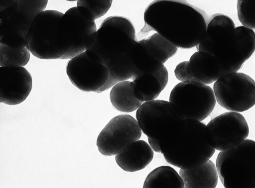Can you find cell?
<instances>
[{"label":"cell","mask_w":255,"mask_h":188,"mask_svg":"<svg viewBox=\"0 0 255 188\" xmlns=\"http://www.w3.org/2000/svg\"><path fill=\"white\" fill-rule=\"evenodd\" d=\"M189 62L192 81L209 85L221 76L220 62L210 52L198 51L191 55Z\"/></svg>","instance_id":"e0dca14e"},{"label":"cell","mask_w":255,"mask_h":188,"mask_svg":"<svg viewBox=\"0 0 255 188\" xmlns=\"http://www.w3.org/2000/svg\"><path fill=\"white\" fill-rule=\"evenodd\" d=\"M66 72L72 84L86 92H103L110 78L108 67L101 61L90 58L85 51L70 59Z\"/></svg>","instance_id":"8fae6325"},{"label":"cell","mask_w":255,"mask_h":188,"mask_svg":"<svg viewBox=\"0 0 255 188\" xmlns=\"http://www.w3.org/2000/svg\"><path fill=\"white\" fill-rule=\"evenodd\" d=\"M30 59L26 47L14 48L0 43V67H24Z\"/></svg>","instance_id":"7402d4cb"},{"label":"cell","mask_w":255,"mask_h":188,"mask_svg":"<svg viewBox=\"0 0 255 188\" xmlns=\"http://www.w3.org/2000/svg\"><path fill=\"white\" fill-rule=\"evenodd\" d=\"M213 91L217 102L230 111L243 112L255 105V81L246 74L236 72L220 77Z\"/></svg>","instance_id":"9c48e42d"},{"label":"cell","mask_w":255,"mask_h":188,"mask_svg":"<svg viewBox=\"0 0 255 188\" xmlns=\"http://www.w3.org/2000/svg\"><path fill=\"white\" fill-rule=\"evenodd\" d=\"M240 0V1H248V0Z\"/></svg>","instance_id":"d6a6232c"},{"label":"cell","mask_w":255,"mask_h":188,"mask_svg":"<svg viewBox=\"0 0 255 188\" xmlns=\"http://www.w3.org/2000/svg\"><path fill=\"white\" fill-rule=\"evenodd\" d=\"M174 74L181 82L192 81L189 61L179 63L175 67Z\"/></svg>","instance_id":"83f0119b"},{"label":"cell","mask_w":255,"mask_h":188,"mask_svg":"<svg viewBox=\"0 0 255 188\" xmlns=\"http://www.w3.org/2000/svg\"><path fill=\"white\" fill-rule=\"evenodd\" d=\"M77 6L89 9L95 19L105 15L112 6L113 0H77Z\"/></svg>","instance_id":"484cf974"},{"label":"cell","mask_w":255,"mask_h":188,"mask_svg":"<svg viewBox=\"0 0 255 188\" xmlns=\"http://www.w3.org/2000/svg\"><path fill=\"white\" fill-rule=\"evenodd\" d=\"M216 166L226 188H255V141L245 139L238 146L221 151Z\"/></svg>","instance_id":"5b68a950"},{"label":"cell","mask_w":255,"mask_h":188,"mask_svg":"<svg viewBox=\"0 0 255 188\" xmlns=\"http://www.w3.org/2000/svg\"><path fill=\"white\" fill-rule=\"evenodd\" d=\"M147 138L149 144L152 149L156 152L161 153L159 141L149 137H147Z\"/></svg>","instance_id":"f546056e"},{"label":"cell","mask_w":255,"mask_h":188,"mask_svg":"<svg viewBox=\"0 0 255 188\" xmlns=\"http://www.w3.org/2000/svg\"><path fill=\"white\" fill-rule=\"evenodd\" d=\"M145 22L178 48L197 46L206 32L203 15L186 3L173 0H156L144 13Z\"/></svg>","instance_id":"6da1fadb"},{"label":"cell","mask_w":255,"mask_h":188,"mask_svg":"<svg viewBox=\"0 0 255 188\" xmlns=\"http://www.w3.org/2000/svg\"><path fill=\"white\" fill-rule=\"evenodd\" d=\"M237 14L243 25L255 29V0L237 1Z\"/></svg>","instance_id":"cb8c5ba5"},{"label":"cell","mask_w":255,"mask_h":188,"mask_svg":"<svg viewBox=\"0 0 255 188\" xmlns=\"http://www.w3.org/2000/svg\"><path fill=\"white\" fill-rule=\"evenodd\" d=\"M149 144L142 140L133 141L115 156L117 165L123 170L134 172L145 168L152 160L154 153Z\"/></svg>","instance_id":"2e32d148"},{"label":"cell","mask_w":255,"mask_h":188,"mask_svg":"<svg viewBox=\"0 0 255 188\" xmlns=\"http://www.w3.org/2000/svg\"><path fill=\"white\" fill-rule=\"evenodd\" d=\"M48 0H17V10L0 19V43L12 47H26L25 35L35 16L44 10Z\"/></svg>","instance_id":"30bf717a"},{"label":"cell","mask_w":255,"mask_h":188,"mask_svg":"<svg viewBox=\"0 0 255 188\" xmlns=\"http://www.w3.org/2000/svg\"><path fill=\"white\" fill-rule=\"evenodd\" d=\"M136 41L123 30L104 21L90 36L86 50L96 54L108 67V88L135 75L131 55Z\"/></svg>","instance_id":"3957f363"},{"label":"cell","mask_w":255,"mask_h":188,"mask_svg":"<svg viewBox=\"0 0 255 188\" xmlns=\"http://www.w3.org/2000/svg\"><path fill=\"white\" fill-rule=\"evenodd\" d=\"M143 188H185L182 177L173 168L161 166L152 170L146 177Z\"/></svg>","instance_id":"ffe728a7"},{"label":"cell","mask_w":255,"mask_h":188,"mask_svg":"<svg viewBox=\"0 0 255 188\" xmlns=\"http://www.w3.org/2000/svg\"><path fill=\"white\" fill-rule=\"evenodd\" d=\"M67 1H76L77 0H66Z\"/></svg>","instance_id":"1f68e13d"},{"label":"cell","mask_w":255,"mask_h":188,"mask_svg":"<svg viewBox=\"0 0 255 188\" xmlns=\"http://www.w3.org/2000/svg\"><path fill=\"white\" fill-rule=\"evenodd\" d=\"M133 82L121 81L112 87L110 98L113 106L124 112H131L137 110L143 103L134 95Z\"/></svg>","instance_id":"d6986e66"},{"label":"cell","mask_w":255,"mask_h":188,"mask_svg":"<svg viewBox=\"0 0 255 188\" xmlns=\"http://www.w3.org/2000/svg\"><path fill=\"white\" fill-rule=\"evenodd\" d=\"M63 14L56 10H44L33 18L25 38L26 47L33 56L43 60L61 59L57 35Z\"/></svg>","instance_id":"52a82bcc"},{"label":"cell","mask_w":255,"mask_h":188,"mask_svg":"<svg viewBox=\"0 0 255 188\" xmlns=\"http://www.w3.org/2000/svg\"><path fill=\"white\" fill-rule=\"evenodd\" d=\"M95 20L91 11L84 6L72 7L63 13L57 35L61 59H70L86 50L88 38L97 30Z\"/></svg>","instance_id":"8992f818"},{"label":"cell","mask_w":255,"mask_h":188,"mask_svg":"<svg viewBox=\"0 0 255 188\" xmlns=\"http://www.w3.org/2000/svg\"><path fill=\"white\" fill-rule=\"evenodd\" d=\"M235 24L223 14L214 15L207 24L204 37L196 46L198 51L210 52L220 62L221 76L238 72L246 60L238 43Z\"/></svg>","instance_id":"277c9868"},{"label":"cell","mask_w":255,"mask_h":188,"mask_svg":"<svg viewBox=\"0 0 255 188\" xmlns=\"http://www.w3.org/2000/svg\"><path fill=\"white\" fill-rule=\"evenodd\" d=\"M235 33L238 43L246 61L255 51V32L253 29L243 25L236 27Z\"/></svg>","instance_id":"603a6c76"},{"label":"cell","mask_w":255,"mask_h":188,"mask_svg":"<svg viewBox=\"0 0 255 188\" xmlns=\"http://www.w3.org/2000/svg\"><path fill=\"white\" fill-rule=\"evenodd\" d=\"M163 60L166 62L177 52L178 47L157 32L148 38Z\"/></svg>","instance_id":"d4e9b609"},{"label":"cell","mask_w":255,"mask_h":188,"mask_svg":"<svg viewBox=\"0 0 255 188\" xmlns=\"http://www.w3.org/2000/svg\"><path fill=\"white\" fill-rule=\"evenodd\" d=\"M142 131L137 120L128 114L113 118L99 134L97 146L104 156L116 155L129 143L139 140Z\"/></svg>","instance_id":"4fadbf2b"},{"label":"cell","mask_w":255,"mask_h":188,"mask_svg":"<svg viewBox=\"0 0 255 188\" xmlns=\"http://www.w3.org/2000/svg\"><path fill=\"white\" fill-rule=\"evenodd\" d=\"M135 116L142 132L158 141L172 125L185 119L172 103L159 99L143 102Z\"/></svg>","instance_id":"7c38bea8"},{"label":"cell","mask_w":255,"mask_h":188,"mask_svg":"<svg viewBox=\"0 0 255 188\" xmlns=\"http://www.w3.org/2000/svg\"><path fill=\"white\" fill-rule=\"evenodd\" d=\"M179 174L186 188H215L218 183V173L216 166L210 160L192 169H180Z\"/></svg>","instance_id":"ac0fdd59"},{"label":"cell","mask_w":255,"mask_h":188,"mask_svg":"<svg viewBox=\"0 0 255 188\" xmlns=\"http://www.w3.org/2000/svg\"><path fill=\"white\" fill-rule=\"evenodd\" d=\"M169 101L185 119L202 121L212 112L216 99L213 89L195 81L181 82L172 90Z\"/></svg>","instance_id":"ba28073f"},{"label":"cell","mask_w":255,"mask_h":188,"mask_svg":"<svg viewBox=\"0 0 255 188\" xmlns=\"http://www.w3.org/2000/svg\"><path fill=\"white\" fill-rule=\"evenodd\" d=\"M103 21L123 30L136 39L135 28L129 18L121 16H112L107 17Z\"/></svg>","instance_id":"4316f807"},{"label":"cell","mask_w":255,"mask_h":188,"mask_svg":"<svg viewBox=\"0 0 255 188\" xmlns=\"http://www.w3.org/2000/svg\"><path fill=\"white\" fill-rule=\"evenodd\" d=\"M161 153L169 164L183 169L207 162L213 155L207 125L202 121L183 119L171 125L160 138Z\"/></svg>","instance_id":"7a4b0ae2"},{"label":"cell","mask_w":255,"mask_h":188,"mask_svg":"<svg viewBox=\"0 0 255 188\" xmlns=\"http://www.w3.org/2000/svg\"><path fill=\"white\" fill-rule=\"evenodd\" d=\"M207 127L212 146L220 151L238 146L249 134L248 123L238 112L222 113L210 120Z\"/></svg>","instance_id":"5bb4252c"},{"label":"cell","mask_w":255,"mask_h":188,"mask_svg":"<svg viewBox=\"0 0 255 188\" xmlns=\"http://www.w3.org/2000/svg\"><path fill=\"white\" fill-rule=\"evenodd\" d=\"M14 0H0V11L9 6Z\"/></svg>","instance_id":"4dcf8cb0"},{"label":"cell","mask_w":255,"mask_h":188,"mask_svg":"<svg viewBox=\"0 0 255 188\" xmlns=\"http://www.w3.org/2000/svg\"><path fill=\"white\" fill-rule=\"evenodd\" d=\"M32 88V79L24 67H0V101L16 105L24 101Z\"/></svg>","instance_id":"9a60e30c"},{"label":"cell","mask_w":255,"mask_h":188,"mask_svg":"<svg viewBox=\"0 0 255 188\" xmlns=\"http://www.w3.org/2000/svg\"><path fill=\"white\" fill-rule=\"evenodd\" d=\"M134 94L143 102L156 98L163 90L159 80L152 74H143L132 80Z\"/></svg>","instance_id":"44dd1931"},{"label":"cell","mask_w":255,"mask_h":188,"mask_svg":"<svg viewBox=\"0 0 255 188\" xmlns=\"http://www.w3.org/2000/svg\"><path fill=\"white\" fill-rule=\"evenodd\" d=\"M152 74L159 80L164 90L168 82V73L166 67L163 65L159 70Z\"/></svg>","instance_id":"f1b7e54d"}]
</instances>
